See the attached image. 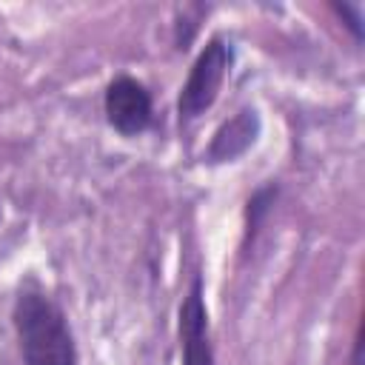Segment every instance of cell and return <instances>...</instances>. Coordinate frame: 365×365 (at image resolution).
I'll return each instance as SVG.
<instances>
[{
  "mask_svg": "<svg viewBox=\"0 0 365 365\" xmlns=\"http://www.w3.org/2000/svg\"><path fill=\"white\" fill-rule=\"evenodd\" d=\"M11 317L26 365H77V345L66 314L46 291L23 288Z\"/></svg>",
  "mask_w": 365,
  "mask_h": 365,
  "instance_id": "1",
  "label": "cell"
},
{
  "mask_svg": "<svg viewBox=\"0 0 365 365\" xmlns=\"http://www.w3.org/2000/svg\"><path fill=\"white\" fill-rule=\"evenodd\" d=\"M334 9L348 20L345 26L354 31V37L362 40V17H359V9H356V6H345V3H342V6H334Z\"/></svg>",
  "mask_w": 365,
  "mask_h": 365,
  "instance_id": "7",
  "label": "cell"
},
{
  "mask_svg": "<svg viewBox=\"0 0 365 365\" xmlns=\"http://www.w3.org/2000/svg\"><path fill=\"white\" fill-rule=\"evenodd\" d=\"M259 134V114L254 108H242L237 111L228 123H222L205 151L208 163H228V160H237L240 154H245L254 140Z\"/></svg>",
  "mask_w": 365,
  "mask_h": 365,
  "instance_id": "5",
  "label": "cell"
},
{
  "mask_svg": "<svg viewBox=\"0 0 365 365\" xmlns=\"http://www.w3.org/2000/svg\"><path fill=\"white\" fill-rule=\"evenodd\" d=\"M231 60H234V51L222 37L208 40V46L194 60V66L188 71V80L182 83V91H180L177 108H180L182 120H194L205 108L214 106V100L220 94V86H222V80L231 68Z\"/></svg>",
  "mask_w": 365,
  "mask_h": 365,
  "instance_id": "2",
  "label": "cell"
},
{
  "mask_svg": "<svg viewBox=\"0 0 365 365\" xmlns=\"http://www.w3.org/2000/svg\"><path fill=\"white\" fill-rule=\"evenodd\" d=\"M274 197H277V185H262V188L248 200V234L257 231V225H259V220L268 214Z\"/></svg>",
  "mask_w": 365,
  "mask_h": 365,
  "instance_id": "6",
  "label": "cell"
},
{
  "mask_svg": "<svg viewBox=\"0 0 365 365\" xmlns=\"http://www.w3.org/2000/svg\"><path fill=\"white\" fill-rule=\"evenodd\" d=\"M180 351L182 365H214V351L208 339V311L200 277L191 279V288L180 305Z\"/></svg>",
  "mask_w": 365,
  "mask_h": 365,
  "instance_id": "4",
  "label": "cell"
},
{
  "mask_svg": "<svg viewBox=\"0 0 365 365\" xmlns=\"http://www.w3.org/2000/svg\"><path fill=\"white\" fill-rule=\"evenodd\" d=\"M106 117L123 134L134 137L151 125V94L134 77H117L106 88Z\"/></svg>",
  "mask_w": 365,
  "mask_h": 365,
  "instance_id": "3",
  "label": "cell"
}]
</instances>
